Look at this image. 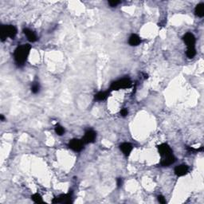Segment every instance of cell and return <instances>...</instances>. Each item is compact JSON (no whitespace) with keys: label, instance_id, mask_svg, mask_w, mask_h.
<instances>
[{"label":"cell","instance_id":"obj_22","mask_svg":"<svg viewBox=\"0 0 204 204\" xmlns=\"http://www.w3.org/2000/svg\"><path fill=\"white\" fill-rule=\"evenodd\" d=\"M117 187H118V188H121V185H122V180H121V178L117 179Z\"/></svg>","mask_w":204,"mask_h":204},{"label":"cell","instance_id":"obj_23","mask_svg":"<svg viewBox=\"0 0 204 204\" xmlns=\"http://www.w3.org/2000/svg\"><path fill=\"white\" fill-rule=\"evenodd\" d=\"M0 118H1V120H2V121H4V117H3V116H2V115L0 116Z\"/></svg>","mask_w":204,"mask_h":204},{"label":"cell","instance_id":"obj_10","mask_svg":"<svg viewBox=\"0 0 204 204\" xmlns=\"http://www.w3.org/2000/svg\"><path fill=\"white\" fill-rule=\"evenodd\" d=\"M120 149H121V152L124 153V156H129L131 152L132 151V145L130 143H122L121 145H120Z\"/></svg>","mask_w":204,"mask_h":204},{"label":"cell","instance_id":"obj_14","mask_svg":"<svg viewBox=\"0 0 204 204\" xmlns=\"http://www.w3.org/2000/svg\"><path fill=\"white\" fill-rule=\"evenodd\" d=\"M109 94V92H99L98 93L95 95V100H98V101H101L107 98V97Z\"/></svg>","mask_w":204,"mask_h":204},{"label":"cell","instance_id":"obj_8","mask_svg":"<svg viewBox=\"0 0 204 204\" xmlns=\"http://www.w3.org/2000/svg\"><path fill=\"white\" fill-rule=\"evenodd\" d=\"M97 138V133L92 129H89L87 130L85 133V135H84V137L82 138V141H83V143L85 144H90V143H93Z\"/></svg>","mask_w":204,"mask_h":204},{"label":"cell","instance_id":"obj_7","mask_svg":"<svg viewBox=\"0 0 204 204\" xmlns=\"http://www.w3.org/2000/svg\"><path fill=\"white\" fill-rule=\"evenodd\" d=\"M183 40L187 45L188 49L190 48H195V43H196V39H195V35L191 33H187L184 34L183 37Z\"/></svg>","mask_w":204,"mask_h":204},{"label":"cell","instance_id":"obj_12","mask_svg":"<svg viewBox=\"0 0 204 204\" xmlns=\"http://www.w3.org/2000/svg\"><path fill=\"white\" fill-rule=\"evenodd\" d=\"M141 42V39L137 34H132V35L130 36L129 39H128V43H129L130 46H132V47H136L138 45H140V43Z\"/></svg>","mask_w":204,"mask_h":204},{"label":"cell","instance_id":"obj_4","mask_svg":"<svg viewBox=\"0 0 204 204\" xmlns=\"http://www.w3.org/2000/svg\"><path fill=\"white\" fill-rule=\"evenodd\" d=\"M131 86H132V81L130 80V78H124L117 82H113L110 86V90L113 91V90H118L121 89H127V88L131 87Z\"/></svg>","mask_w":204,"mask_h":204},{"label":"cell","instance_id":"obj_21","mask_svg":"<svg viewBox=\"0 0 204 204\" xmlns=\"http://www.w3.org/2000/svg\"><path fill=\"white\" fill-rule=\"evenodd\" d=\"M128 109H121V114L122 117H126V116L128 115Z\"/></svg>","mask_w":204,"mask_h":204},{"label":"cell","instance_id":"obj_17","mask_svg":"<svg viewBox=\"0 0 204 204\" xmlns=\"http://www.w3.org/2000/svg\"><path fill=\"white\" fill-rule=\"evenodd\" d=\"M55 132L57 135H62L65 133V128L61 125H59V124H57L55 127Z\"/></svg>","mask_w":204,"mask_h":204},{"label":"cell","instance_id":"obj_18","mask_svg":"<svg viewBox=\"0 0 204 204\" xmlns=\"http://www.w3.org/2000/svg\"><path fill=\"white\" fill-rule=\"evenodd\" d=\"M39 90H40V86H39V84L38 83V82H34L31 87L32 93H34V94H36V93H38Z\"/></svg>","mask_w":204,"mask_h":204},{"label":"cell","instance_id":"obj_11","mask_svg":"<svg viewBox=\"0 0 204 204\" xmlns=\"http://www.w3.org/2000/svg\"><path fill=\"white\" fill-rule=\"evenodd\" d=\"M23 33H25V35L27 38L28 41L31 42H36L38 40V37L37 35H36V33L33 31H32L31 30H30V29H28V28L24 29V30H23Z\"/></svg>","mask_w":204,"mask_h":204},{"label":"cell","instance_id":"obj_16","mask_svg":"<svg viewBox=\"0 0 204 204\" xmlns=\"http://www.w3.org/2000/svg\"><path fill=\"white\" fill-rule=\"evenodd\" d=\"M186 54L188 56V58H193L195 55H196V50L195 48H190L188 49Z\"/></svg>","mask_w":204,"mask_h":204},{"label":"cell","instance_id":"obj_3","mask_svg":"<svg viewBox=\"0 0 204 204\" xmlns=\"http://www.w3.org/2000/svg\"><path fill=\"white\" fill-rule=\"evenodd\" d=\"M17 34V29L12 25L7 26H1L0 28V38L1 41L4 42L7 38H14Z\"/></svg>","mask_w":204,"mask_h":204},{"label":"cell","instance_id":"obj_20","mask_svg":"<svg viewBox=\"0 0 204 204\" xmlns=\"http://www.w3.org/2000/svg\"><path fill=\"white\" fill-rule=\"evenodd\" d=\"M158 201L162 204L166 203V199L163 195H159V196H158Z\"/></svg>","mask_w":204,"mask_h":204},{"label":"cell","instance_id":"obj_13","mask_svg":"<svg viewBox=\"0 0 204 204\" xmlns=\"http://www.w3.org/2000/svg\"><path fill=\"white\" fill-rule=\"evenodd\" d=\"M195 13L198 17L202 18L204 16V4L199 3L195 7Z\"/></svg>","mask_w":204,"mask_h":204},{"label":"cell","instance_id":"obj_15","mask_svg":"<svg viewBox=\"0 0 204 204\" xmlns=\"http://www.w3.org/2000/svg\"><path fill=\"white\" fill-rule=\"evenodd\" d=\"M31 199H32V200H33L34 202H36V203H43L42 198L41 195L38 193H36V194H34V195H32Z\"/></svg>","mask_w":204,"mask_h":204},{"label":"cell","instance_id":"obj_1","mask_svg":"<svg viewBox=\"0 0 204 204\" xmlns=\"http://www.w3.org/2000/svg\"><path fill=\"white\" fill-rule=\"evenodd\" d=\"M159 153L161 156L160 164L163 167H168L175 162V157L173 155V152L167 144H161L157 146Z\"/></svg>","mask_w":204,"mask_h":204},{"label":"cell","instance_id":"obj_9","mask_svg":"<svg viewBox=\"0 0 204 204\" xmlns=\"http://www.w3.org/2000/svg\"><path fill=\"white\" fill-rule=\"evenodd\" d=\"M188 171H189V167L185 164H181V165L175 167V174L179 177L184 176L188 174Z\"/></svg>","mask_w":204,"mask_h":204},{"label":"cell","instance_id":"obj_19","mask_svg":"<svg viewBox=\"0 0 204 204\" xmlns=\"http://www.w3.org/2000/svg\"><path fill=\"white\" fill-rule=\"evenodd\" d=\"M119 3H121L120 1H117V0H112V1H109V4L111 7H117Z\"/></svg>","mask_w":204,"mask_h":204},{"label":"cell","instance_id":"obj_5","mask_svg":"<svg viewBox=\"0 0 204 204\" xmlns=\"http://www.w3.org/2000/svg\"><path fill=\"white\" fill-rule=\"evenodd\" d=\"M53 203H62V204H69L72 202V193L62 194L59 196L56 197L52 200Z\"/></svg>","mask_w":204,"mask_h":204},{"label":"cell","instance_id":"obj_2","mask_svg":"<svg viewBox=\"0 0 204 204\" xmlns=\"http://www.w3.org/2000/svg\"><path fill=\"white\" fill-rule=\"evenodd\" d=\"M31 46L29 44H23L17 47L14 52V58L16 64L19 66H22L27 60L28 56L30 54Z\"/></svg>","mask_w":204,"mask_h":204},{"label":"cell","instance_id":"obj_6","mask_svg":"<svg viewBox=\"0 0 204 204\" xmlns=\"http://www.w3.org/2000/svg\"><path fill=\"white\" fill-rule=\"evenodd\" d=\"M84 145L82 140L73 139L69 142V148L74 152H81L84 149Z\"/></svg>","mask_w":204,"mask_h":204}]
</instances>
